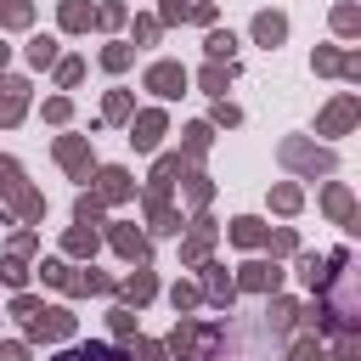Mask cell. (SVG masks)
Here are the masks:
<instances>
[{"label":"cell","mask_w":361,"mask_h":361,"mask_svg":"<svg viewBox=\"0 0 361 361\" xmlns=\"http://www.w3.org/2000/svg\"><path fill=\"white\" fill-rule=\"evenodd\" d=\"M68 254H96V231L73 226V231H68Z\"/></svg>","instance_id":"obj_24"},{"label":"cell","mask_w":361,"mask_h":361,"mask_svg":"<svg viewBox=\"0 0 361 361\" xmlns=\"http://www.w3.org/2000/svg\"><path fill=\"white\" fill-rule=\"evenodd\" d=\"M56 158H62L79 180H90V147H85L79 135H62V141H56Z\"/></svg>","instance_id":"obj_8"},{"label":"cell","mask_w":361,"mask_h":361,"mask_svg":"<svg viewBox=\"0 0 361 361\" xmlns=\"http://www.w3.org/2000/svg\"><path fill=\"white\" fill-rule=\"evenodd\" d=\"M113 333L130 338V333H135V310H113Z\"/></svg>","instance_id":"obj_38"},{"label":"cell","mask_w":361,"mask_h":361,"mask_svg":"<svg viewBox=\"0 0 361 361\" xmlns=\"http://www.w3.org/2000/svg\"><path fill=\"white\" fill-rule=\"evenodd\" d=\"M79 73H85V62H73V56L56 68V79H62V85H79Z\"/></svg>","instance_id":"obj_41"},{"label":"cell","mask_w":361,"mask_h":361,"mask_svg":"<svg viewBox=\"0 0 361 361\" xmlns=\"http://www.w3.org/2000/svg\"><path fill=\"white\" fill-rule=\"evenodd\" d=\"M135 350H141V361H169V350H164V344H152V338H141Z\"/></svg>","instance_id":"obj_42"},{"label":"cell","mask_w":361,"mask_h":361,"mask_svg":"<svg viewBox=\"0 0 361 361\" xmlns=\"http://www.w3.org/2000/svg\"><path fill=\"white\" fill-rule=\"evenodd\" d=\"M68 333H73V310L68 305H51V310L28 316V338H68Z\"/></svg>","instance_id":"obj_2"},{"label":"cell","mask_w":361,"mask_h":361,"mask_svg":"<svg viewBox=\"0 0 361 361\" xmlns=\"http://www.w3.org/2000/svg\"><path fill=\"white\" fill-rule=\"evenodd\" d=\"M186 17H197V23H214V6H209V0H192V6H186Z\"/></svg>","instance_id":"obj_43"},{"label":"cell","mask_w":361,"mask_h":361,"mask_svg":"<svg viewBox=\"0 0 361 361\" xmlns=\"http://www.w3.org/2000/svg\"><path fill=\"white\" fill-rule=\"evenodd\" d=\"M186 6H192V0H164V11H158V23H180V17H186Z\"/></svg>","instance_id":"obj_39"},{"label":"cell","mask_w":361,"mask_h":361,"mask_svg":"<svg viewBox=\"0 0 361 361\" xmlns=\"http://www.w3.org/2000/svg\"><path fill=\"white\" fill-rule=\"evenodd\" d=\"M73 214H79V226H96V220H102V197H79Z\"/></svg>","instance_id":"obj_30"},{"label":"cell","mask_w":361,"mask_h":361,"mask_svg":"<svg viewBox=\"0 0 361 361\" xmlns=\"http://www.w3.org/2000/svg\"><path fill=\"white\" fill-rule=\"evenodd\" d=\"M231 243H243V248H259V243H265V226H259L254 214H243V220H231Z\"/></svg>","instance_id":"obj_17"},{"label":"cell","mask_w":361,"mask_h":361,"mask_svg":"<svg viewBox=\"0 0 361 361\" xmlns=\"http://www.w3.org/2000/svg\"><path fill=\"white\" fill-rule=\"evenodd\" d=\"M130 192H135V186H130L124 169H102V197H107V203H124Z\"/></svg>","instance_id":"obj_16"},{"label":"cell","mask_w":361,"mask_h":361,"mask_svg":"<svg viewBox=\"0 0 361 361\" xmlns=\"http://www.w3.org/2000/svg\"><path fill=\"white\" fill-rule=\"evenodd\" d=\"M102 68H113V73L130 68V45H107V51H102Z\"/></svg>","instance_id":"obj_32"},{"label":"cell","mask_w":361,"mask_h":361,"mask_svg":"<svg viewBox=\"0 0 361 361\" xmlns=\"http://www.w3.org/2000/svg\"><path fill=\"white\" fill-rule=\"evenodd\" d=\"M203 293H209L214 305H231V293H237V282L226 276V265H209V276H203Z\"/></svg>","instance_id":"obj_15"},{"label":"cell","mask_w":361,"mask_h":361,"mask_svg":"<svg viewBox=\"0 0 361 361\" xmlns=\"http://www.w3.org/2000/svg\"><path fill=\"white\" fill-rule=\"evenodd\" d=\"M203 147H209V124H186V152L197 158Z\"/></svg>","instance_id":"obj_33"},{"label":"cell","mask_w":361,"mask_h":361,"mask_svg":"<svg viewBox=\"0 0 361 361\" xmlns=\"http://www.w3.org/2000/svg\"><path fill=\"white\" fill-rule=\"evenodd\" d=\"M0 23H6V28H28V23H34V6H28V0H6V6H0Z\"/></svg>","instance_id":"obj_21"},{"label":"cell","mask_w":361,"mask_h":361,"mask_svg":"<svg viewBox=\"0 0 361 361\" xmlns=\"http://www.w3.org/2000/svg\"><path fill=\"white\" fill-rule=\"evenodd\" d=\"M355 113H361V102H355V96H338V102L322 113V135H344V130L355 124Z\"/></svg>","instance_id":"obj_7"},{"label":"cell","mask_w":361,"mask_h":361,"mask_svg":"<svg viewBox=\"0 0 361 361\" xmlns=\"http://www.w3.org/2000/svg\"><path fill=\"white\" fill-rule=\"evenodd\" d=\"M271 203H276L282 214H293V209H299L305 197H299V186H276V192H271Z\"/></svg>","instance_id":"obj_29"},{"label":"cell","mask_w":361,"mask_h":361,"mask_svg":"<svg viewBox=\"0 0 361 361\" xmlns=\"http://www.w3.org/2000/svg\"><path fill=\"white\" fill-rule=\"evenodd\" d=\"M96 23H107V28H118V23H124V6H102V11H96Z\"/></svg>","instance_id":"obj_44"},{"label":"cell","mask_w":361,"mask_h":361,"mask_svg":"<svg viewBox=\"0 0 361 361\" xmlns=\"http://www.w3.org/2000/svg\"><path fill=\"white\" fill-rule=\"evenodd\" d=\"M276 282H282V271L265 265V259H248L243 276H237V288H248V293H276Z\"/></svg>","instance_id":"obj_6"},{"label":"cell","mask_w":361,"mask_h":361,"mask_svg":"<svg viewBox=\"0 0 361 361\" xmlns=\"http://www.w3.org/2000/svg\"><path fill=\"white\" fill-rule=\"evenodd\" d=\"M107 118H113V124H130V96H124V90L107 96Z\"/></svg>","instance_id":"obj_28"},{"label":"cell","mask_w":361,"mask_h":361,"mask_svg":"<svg viewBox=\"0 0 361 361\" xmlns=\"http://www.w3.org/2000/svg\"><path fill=\"white\" fill-rule=\"evenodd\" d=\"M327 214L333 220H350V192L344 186H327Z\"/></svg>","instance_id":"obj_23"},{"label":"cell","mask_w":361,"mask_h":361,"mask_svg":"<svg viewBox=\"0 0 361 361\" xmlns=\"http://www.w3.org/2000/svg\"><path fill=\"white\" fill-rule=\"evenodd\" d=\"M271 248H276V254H293L299 243H293V231H276V237H271Z\"/></svg>","instance_id":"obj_47"},{"label":"cell","mask_w":361,"mask_h":361,"mask_svg":"<svg viewBox=\"0 0 361 361\" xmlns=\"http://www.w3.org/2000/svg\"><path fill=\"white\" fill-rule=\"evenodd\" d=\"M147 209H152V231H180V214L164 197H147Z\"/></svg>","instance_id":"obj_22"},{"label":"cell","mask_w":361,"mask_h":361,"mask_svg":"<svg viewBox=\"0 0 361 361\" xmlns=\"http://www.w3.org/2000/svg\"><path fill=\"white\" fill-rule=\"evenodd\" d=\"M0 361H28V350L23 344H0Z\"/></svg>","instance_id":"obj_48"},{"label":"cell","mask_w":361,"mask_h":361,"mask_svg":"<svg viewBox=\"0 0 361 361\" xmlns=\"http://www.w3.org/2000/svg\"><path fill=\"white\" fill-rule=\"evenodd\" d=\"M209 243H214V220H197V231H192V237L180 243V259H186V265H203Z\"/></svg>","instance_id":"obj_12"},{"label":"cell","mask_w":361,"mask_h":361,"mask_svg":"<svg viewBox=\"0 0 361 361\" xmlns=\"http://www.w3.org/2000/svg\"><path fill=\"white\" fill-rule=\"evenodd\" d=\"M158 135H164V113H158V107H152V113H130V141H135V152H152Z\"/></svg>","instance_id":"obj_4"},{"label":"cell","mask_w":361,"mask_h":361,"mask_svg":"<svg viewBox=\"0 0 361 361\" xmlns=\"http://www.w3.org/2000/svg\"><path fill=\"white\" fill-rule=\"evenodd\" d=\"M39 276H45L51 288H73V276H68V265H62V259H45V265H39Z\"/></svg>","instance_id":"obj_25"},{"label":"cell","mask_w":361,"mask_h":361,"mask_svg":"<svg viewBox=\"0 0 361 361\" xmlns=\"http://www.w3.org/2000/svg\"><path fill=\"white\" fill-rule=\"evenodd\" d=\"M113 248H118L124 259H147V237H141L135 226H113Z\"/></svg>","instance_id":"obj_14"},{"label":"cell","mask_w":361,"mask_h":361,"mask_svg":"<svg viewBox=\"0 0 361 361\" xmlns=\"http://www.w3.org/2000/svg\"><path fill=\"white\" fill-rule=\"evenodd\" d=\"M186 164H180V152L175 158H158V169H152V192L147 197H169V186H175V175H180Z\"/></svg>","instance_id":"obj_13"},{"label":"cell","mask_w":361,"mask_h":361,"mask_svg":"<svg viewBox=\"0 0 361 361\" xmlns=\"http://www.w3.org/2000/svg\"><path fill=\"white\" fill-rule=\"evenodd\" d=\"M254 39H259V45H282V39H288V17H282V11H259V17H254Z\"/></svg>","instance_id":"obj_11"},{"label":"cell","mask_w":361,"mask_h":361,"mask_svg":"<svg viewBox=\"0 0 361 361\" xmlns=\"http://www.w3.org/2000/svg\"><path fill=\"white\" fill-rule=\"evenodd\" d=\"M23 107H28V85H23V79H6V85H0V124H17Z\"/></svg>","instance_id":"obj_9"},{"label":"cell","mask_w":361,"mask_h":361,"mask_svg":"<svg viewBox=\"0 0 361 361\" xmlns=\"http://www.w3.org/2000/svg\"><path fill=\"white\" fill-rule=\"evenodd\" d=\"M282 164L310 169V175H316V169L327 175V169H333V152H316V147H305V141H282Z\"/></svg>","instance_id":"obj_5"},{"label":"cell","mask_w":361,"mask_h":361,"mask_svg":"<svg viewBox=\"0 0 361 361\" xmlns=\"http://www.w3.org/2000/svg\"><path fill=\"white\" fill-rule=\"evenodd\" d=\"M226 79H231V62H226V68H220V62L203 68V90H226Z\"/></svg>","instance_id":"obj_27"},{"label":"cell","mask_w":361,"mask_h":361,"mask_svg":"<svg viewBox=\"0 0 361 361\" xmlns=\"http://www.w3.org/2000/svg\"><path fill=\"white\" fill-rule=\"evenodd\" d=\"M0 276H6V282H23V276H28V271H23V254H6V259H0Z\"/></svg>","instance_id":"obj_36"},{"label":"cell","mask_w":361,"mask_h":361,"mask_svg":"<svg viewBox=\"0 0 361 361\" xmlns=\"http://www.w3.org/2000/svg\"><path fill=\"white\" fill-rule=\"evenodd\" d=\"M28 62H34V68L56 62V39H34V45H28Z\"/></svg>","instance_id":"obj_26"},{"label":"cell","mask_w":361,"mask_h":361,"mask_svg":"<svg viewBox=\"0 0 361 361\" xmlns=\"http://www.w3.org/2000/svg\"><path fill=\"white\" fill-rule=\"evenodd\" d=\"M0 68H6V45H0Z\"/></svg>","instance_id":"obj_49"},{"label":"cell","mask_w":361,"mask_h":361,"mask_svg":"<svg viewBox=\"0 0 361 361\" xmlns=\"http://www.w3.org/2000/svg\"><path fill=\"white\" fill-rule=\"evenodd\" d=\"M169 299H175V310H192V305H197L203 293H197L192 282H175V293H169Z\"/></svg>","instance_id":"obj_34"},{"label":"cell","mask_w":361,"mask_h":361,"mask_svg":"<svg viewBox=\"0 0 361 361\" xmlns=\"http://www.w3.org/2000/svg\"><path fill=\"white\" fill-rule=\"evenodd\" d=\"M0 192H6V197L23 209V220H39V214H45V203H39V197L23 186V169H17L11 158H0Z\"/></svg>","instance_id":"obj_1"},{"label":"cell","mask_w":361,"mask_h":361,"mask_svg":"<svg viewBox=\"0 0 361 361\" xmlns=\"http://www.w3.org/2000/svg\"><path fill=\"white\" fill-rule=\"evenodd\" d=\"M147 90L180 96V90H186V68H180V62H152V68H147Z\"/></svg>","instance_id":"obj_3"},{"label":"cell","mask_w":361,"mask_h":361,"mask_svg":"<svg viewBox=\"0 0 361 361\" xmlns=\"http://www.w3.org/2000/svg\"><path fill=\"white\" fill-rule=\"evenodd\" d=\"M203 51H209V62H231V51H237V39H231V28H214V34L203 39Z\"/></svg>","instance_id":"obj_19"},{"label":"cell","mask_w":361,"mask_h":361,"mask_svg":"<svg viewBox=\"0 0 361 361\" xmlns=\"http://www.w3.org/2000/svg\"><path fill=\"white\" fill-rule=\"evenodd\" d=\"M135 39L152 45V39H158V17H141V23H135Z\"/></svg>","instance_id":"obj_40"},{"label":"cell","mask_w":361,"mask_h":361,"mask_svg":"<svg viewBox=\"0 0 361 361\" xmlns=\"http://www.w3.org/2000/svg\"><path fill=\"white\" fill-rule=\"evenodd\" d=\"M90 17H96V11H90L85 0H62V28H68V34H79V28H90Z\"/></svg>","instance_id":"obj_20"},{"label":"cell","mask_w":361,"mask_h":361,"mask_svg":"<svg viewBox=\"0 0 361 361\" xmlns=\"http://www.w3.org/2000/svg\"><path fill=\"white\" fill-rule=\"evenodd\" d=\"M333 28H338V34H355V28H361L355 6H338V11H333Z\"/></svg>","instance_id":"obj_31"},{"label":"cell","mask_w":361,"mask_h":361,"mask_svg":"<svg viewBox=\"0 0 361 361\" xmlns=\"http://www.w3.org/2000/svg\"><path fill=\"white\" fill-rule=\"evenodd\" d=\"M214 124H243V113H237V107H226V102H220V107H214Z\"/></svg>","instance_id":"obj_46"},{"label":"cell","mask_w":361,"mask_h":361,"mask_svg":"<svg viewBox=\"0 0 361 361\" xmlns=\"http://www.w3.org/2000/svg\"><path fill=\"white\" fill-rule=\"evenodd\" d=\"M158 293V282H152V271H135V276H124V299L130 305H147Z\"/></svg>","instance_id":"obj_18"},{"label":"cell","mask_w":361,"mask_h":361,"mask_svg":"<svg viewBox=\"0 0 361 361\" xmlns=\"http://www.w3.org/2000/svg\"><path fill=\"white\" fill-rule=\"evenodd\" d=\"M68 113H73V107H68V96H51V102H45V118H51V124H62Z\"/></svg>","instance_id":"obj_37"},{"label":"cell","mask_w":361,"mask_h":361,"mask_svg":"<svg viewBox=\"0 0 361 361\" xmlns=\"http://www.w3.org/2000/svg\"><path fill=\"white\" fill-rule=\"evenodd\" d=\"M56 361H135V355L118 344H79V350H62Z\"/></svg>","instance_id":"obj_10"},{"label":"cell","mask_w":361,"mask_h":361,"mask_svg":"<svg viewBox=\"0 0 361 361\" xmlns=\"http://www.w3.org/2000/svg\"><path fill=\"white\" fill-rule=\"evenodd\" d=\"M186 197L203 209V203H209V180H203V175H186Z\"/></svg>","instance_id":"obj_35"},{"label":"cell","mask_w":361,"mask_h":361,"mask_svg":"<svg viewBox=\"0 0 361 361\" xmlns=\"http://www.w3.org/2000/svg\"><path fill=\"white\" fill-rule=\"evenodd\" d=\"M34 310H39V299H28V293H23V299H11V316H23V322H28Z\"/></svg>","instance_id":"obj_45"}]
</instances>
